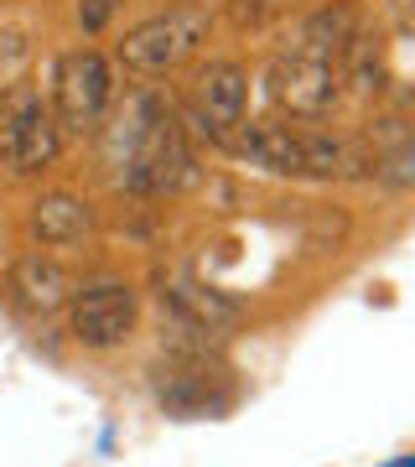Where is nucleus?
Segmentation results:
<instances>
[{
  "label": "nucleus",
  "mask_w": 415,
  "mask_h": 467,
  "mask_svg": "<svg viewBox=\"0 0 415 467\" xmlns=\"http://www.w3.org/2000/svg\"><path fill=\"white\" fill-rule=\"evenodd\" d=\"M109 167L130 192H177L198 177L187 135L166 94L140 88L125 99V109L115 115V130H109Z\"/></svg>",
  "instance_id": "f257e3e1"
},
{
  "label": "nucleus",
  "mask_w": 415,
  "mask_h": 467,
  "mask_svg": "<svg viewBox=\"0 0 415 467\" xmlns=\"http://www.w3.org/2000/svg\"><path fill=\"white\" fill-rule=\"evenodd\" d=\"M233 156H244L249 167L270 171V177H364L368 161L358 146L337 140L312 125H291V119H265V125H244V135L229 140Z\"/></svg>",
  "instance_id": "f03ea898"
},
{
  "label": "nucleus",
  "mask_w": 415,
  "mask_h": 467,
  "mask_svg": "<svg viewBox=\"0 0 415 467\" xmlns=\"http://www.w3.org/2000/svg\"><path fill=\"white\" fill-rule=\"evenodd\" d=\"M208 32H213L208 5H177V11L150 16V21H140L135 32H125L119 63L130 67V73H166V67L187 63V57L208 42Z\"/></svg>",
  "instance_id": "7ed1b4c3"
},
{
  "label": "nucleus",
  "mask_w": 415,
  "mask_h": 467,
  "mask_svg": "<svg viewBox=\"0 0 415 467\" xmlns=\"http://www.w3.org/2000/svg\"><path fill=\"white\" fill-rule=\"evenodd\" d=\"M52 119L57 130H73V135H88L99 130L104 109L115 99V73L94 47H78V52H63L57 57V78H52Z\"/></svg>",
  "instance_id": "20e7f679"
},
{
  "label": "nucleus",
  "mask_w": 415,
  "mask_h": 467,
  "mask_svg": "<svg viewBox=\"0 0 415 467\" xmlns=\"http://www.w3.org/2000/svg\"><path fill=\"white\" fill-rule=\"evenodd\" d=\"M156 400L182 420L218 416L233 400V384L223 374L218 358H208V348H177L171 358L156 364Z\"/></svg>",
  "instance_id": "39448f33"
},
{
  "label": "nucleus",
  "mask_w": 415,
  "mask_h": 467,
  "mask_svg": "<svg viewBox=\"0 0 415 467\" xmlns=\"http://www.w3.org/2000/svg\"><path fill=\"white\" fill-rule=\"evenodd\" d=\"M265 94L291 119H322L337 104V94H343V63L285 47L265 73Z\"/></svg>",
  "instance_id": "423d86ee"
},
{
  "label": "nucleus",
  "mask_w": 415,
  "mask_h": 467,
  "mask_svg": "<svg viewBox=\"0 0 415 467\" xmlns=\"http://www.w3.org/2000/svg\"><path fill=\"white\" fill-rule=\"evenodd\" d=\"M73 312V337H78L83 348H119L125 337L135 333V317H140V301H135L130 285L119 281H104V285H88V291H73L67 301Z\"/></svg>",
  "instance_id": "0eeeda50"
},
{
  "label": "nucleus",
  "mask_w": 415,
  "mask_h": 467,
  "mask_svg": "<svg viewBox=\"0 0 415 467\" xmlns=\"http://www.w3.org/2000/svg\"><path fill=\"white\" fill-rule=\"evenodd\" d=\"M161 306L171 312V322L182 327V333H192V348H213V337L223 333V327H233V317H239V306L233 301H223L218 291H208V285H198L192 275H182V270H171V275H161Z\"/></svg>",
  "instance_id": "6e6552de"
},
{
  "label": "nucleus",
  "mask_w": 415,
  "mask_h": 467,
  "mask_svg": "<svg viewBox=\"0 0 415 467\" xmlns=\"http://www.w3.org/2000/svg\"><path fill=\"white\" fill-rule=\"evenodd\" d=\"M192 94H198V119L202 130H208V140H218V146H229L233 130L244 125V99H249V78L239 63H208L192 78Z\"/></svg>",
  "instance_id": "1a4fd4ad"
},
{
  "label": "nucleus",
  "mask_w": 415,
  "mask_h": 467,
  "mask_svg": "<svg viewBox=\"0 0 415 467\" xmlns=\"http://www.w3.org/2000/svg\"><path fill=\"white\" fill-rule=\"evenodd\" d=\"M5 291H11V301H16L21 312L47 317V312H57V306H67V301H73L78 281H73V270L57 265V260H47V254H26V260H16V265H11Z\"/></svg>",
  "instance_id": "9d476101"
},
{
  "label": "nucleus",
  "mask_w": 415,
  "mask_h": 467,
  "mask_svg": "<svg viewBox=\"0 0 415 467\" xmlns=\"http://www.w3.org/2000/svg\"><path fill=\"white\" fill-rule=\"evenodd\" d=\"M88 234H94V208L83 198H73V192H42L32 202V239L36 244L57 250V244H78Z\"/></svg>",
  "instance_id": "9b49d317"
},
{
  "label": "nucleus",
  "mask_w": 415,
  "mask_h": 467,
  "mask_svg": "<svg viewBox=\"0 0 415 467\" xmlns=\"http://www.w3.org/2000/svg\"><path fill=\"white\" fill-rule=\"evenodd\" d=\"M353 32H358V21H353L348 5H327V11H316V16L301 21L296 36H291V47L312 52V57H332V63H343Z\"/></svg>",
  "instance_id": "f8f14e48"
},
{
  "label": "nucleus",
  "mask_w": 415,
  "mask_h": 467,
  "mask_svg": "<svg viewBox=\"0 0 415 467\" xmlns=\"http://www.w3.org/2000/svg\"><path fill=\"white\" fill-rule=\"evenodd\" d=\"M36 109H42V94H36L32 84L0 88V167L11 161V150H16V140L26 135V125L36 119Z\"/></svg>",
  "instance_id": "ddd939ff"
},
{
  "label": "nucleus",
  "mask_w": 415,
  "mask_h": 467,
  "mask_svg": "<svg viewBox=\"0 0 415 467\" xmlns=\"http://www.w3.org/2000/svg\"><path fill=\"white\" fill-rule=\"evenodd\" d=\"M374 177H379L384 187H395V192H405V187L415 182V146H410V135H399L384 156H374Z\"/></svg>",
  "instance_id": "4468645a"
},
{
  "label": "nucleus",
  "mask_w": 415,
  "mask_h": 467,
  "mask_svg": "<svg viewBox=\"0 0 415 467\" xmlns=\"http://www.w3.org/2000/svg\"><path fill=\"white\" fill-rule=\"evenodd\" d=\"M115 11H119V0H78V26L94 36V32H104V26H109V16H115Z\"/></svg>",
  "instance_id": "2eb2a0df"
},
{
  "label": "nucleus",
  "mask_w": 415,
  "mask_h": 467,
  "mask_svg": "<svg viewBox=\"0 0 415 467\" xmlns=\"http://www.w3.org/2000/svg\"><path fill=\"white\" fill-rule=\"evenodd\" d=\"M21 57H26V36L21 32H0V73H11Z\"/></svg>",
  "instance_id": "dca6fc26"
}]
</instances>
